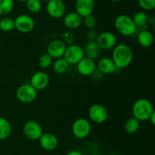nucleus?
Instances as JSON below:
<instances>
[{"label":"nucleus","mask_w":155,"mask_h":155,"mask_svg":"<svg viewBox=\"0 0 155 155\" xmlns=\"http://www.w3.org/2000/svg\"><path fill=\"white\" fill-rule=\"evenodd\" d=\"M111 59L117 68H125L133 62V52L131 47L127 44H117L113 48Z\"/></svg>","instance_id":"f257e3e1"},{"label":"nucleus","mask_w":155,"mask_h":155,"mask_svg":"<svg viewBox=\"0 0 155 155\" xmlns=\"http://www.w3.org/2000/svg\"><path fill=\"white\" fill-rule=\"evenodd\" d=\"M154 112L152 103L148 99L141 98L136 100L133 105L132 112L134 118L139 121L148 120L151 114Z\"/></svg>","instance_id":"f03ea898"},{"label":"nucleus","mask_w":155,"mask_h":155,"mask_svg":"<svg viewBox=\"0 0 155 155\" xmlns=\"http://www.w3.org/2000/svg\"><path fill=\"white\" fill-rule=\"evenodd\" d=\"M114 27L120 34L125 36L135 34L137 30L132 18L127 15H118L115 19Z\"/></svg>","instance_id":"7ed1b4c3"},{"label":"nucleus","mask_w":155,"mask_h":155,"mask_svg":"<svg viewBox=\"0 0 155 155\" xmlns=\"http://www.w3.org/2000/svg\"><path fill=\"white\" fill-rule=\"evenodd\" d=\"M38 96L36 91L30 84H24L16 90V97L23 103H31L36 100Z\"/></svg>","instance_id":"20e7f679"},{"label":"nucleus","mask_w":155,"mask_h":155,"mask_svg":"<svg viewBox=\"0 0 155 155\" xmlns=\"http://www.w3.org/2000/svg\"><path fill=\"white\" fill-rule=\"evenodd\" d=\"M72 133L79 139H83L89 136L92 129L91 123L87 119L79 118L74 122L72 125Z\"/></svg>","instance_id":"39448f33"},{"label":"nucleus","mask_w":155,"mask_h":155,"mask_svg":"<svg viewBox=\"0 0 155 155\" xmlns=\"http://www.w3.org/2000/svg\"><path fill=\"white\" fill-rule=\"evenodd\" d=\"M85 57L83 48L77 44H71L67 46L63 58L69 65H77L81 59Z\"/></svg>","instance_id":"423d86ee"},{"label":"nucleus","mask_w":155,"mask_h":155,"mask_svg":"<svg viewBox=\"0 0 155 155\" xmlns=\"http://www.w3.org/2000/svg\"><path fill=\"white\" fill-rule=\"evenodd\" d=\"M89 119L96 124L105 122L108 117V112L105 106L99 103L92 104L89 109Z\"/></svg>","instance_id":"0eeeda50"},{"label":"nucleus","mask_w":155,"mask_h":155,"mask_svg":"<svg viewBox=\"0 0 155 155\" xmlns=\"http://www.w3.org/2000/svg\"><path fill=\"white\" fill-rule=\"evenodd\" d=\"M23 132L27 138L31 141H37L43 134L42 126L35 120H29L24 124Z\"/></svg>","instance_id":"6e6552de"},{"label":"nucleus","mask_w":155,"mask_h":155,"mask_svg":"<svg viewBox=\"0 0 155 155\" xmlns=\"http://www.w3.org/2000/svg\"><path fill=\"white\" fill-rule=\"evenodd\" d=\"M15 20V27L18 31L22 33H28L34 29V19L30 15L22 14L16 17Z\"/></svg>","instance_id":"1a4fd4ad"},{"label":"nucleus","mask_w":155,"mask_h":155,"mask_svg":"<svg viewBox=\"0 0 155 155\" xmlns=\"http://www.w3.org/2000/svg\"><path fill=\"white\" fill-rule=\"evenodd\" d=\"M46 12L52 18H61L66 14V5L63 0H50L47 2Z\"/></svg>","instance_id":"9d476101"},{"label":"nucleus","mask_w":155,"mask_h":155,"mask_svg":"<svg viewBox=\"0 0 155 155\" xmlns=\"http://www.w3.org/2000/svg\"><path fill=\"white\" fill-rule=\"evenodd\" d=\"M97 43L101 50H109L113 49L117 45L116 35L110 31H104L98 34L96 38Z\"/></svg>","instance_id":"9b49d317"},{"label":"nucleus","mask_w":155,"mask_h":155,"mask_svg":"<svg viewBox=\"0 0 155 155\" xmlns=\"http://www.w3.org/2000/svg\"><path fill=\"white\" fill-rule=\"evenodd\" d=\"M67 45L62 40L56 39L51 41L47 47V53L52 59H58L63 57Z\"/></svg>","instance_id":"f8f14e48"},{"label":"nucleus","mask_w":155,"mask_h":155,"mask_svg":"<svg viewBox=\"0 0 155 155\" xmlns=\"http://www.w3.org/2000/svg\"><path fill=\"white\" fill-rule=\"evenodd\" d=\"M49 81V76L47 73L44 71H36L30 78V84L36 91H42L48 87Z\"/></svg>","instance_id":"ddd939ff"},{"label":"nucleus","mask_w":155,"mask_h":155,"mask_svg":"<svg viewBox=\"0 0 155 155\" xmlns=\"http://www.w3.org/2000/svg\"><path fill=\"white\" fill-rule=\"evenodd\" d=\"M95 0H76L75 12L82 18L92 15L95 10Z\"/></svg>","instance_id":"4468645a"},{"label":"nucleus","mask_w":155,"mask_h":155,"mask_svg":"<svg viewBox=\"0 0 155 155\" xmlns=\"http://www.w3.org/2000/svg\"><path fill=\"white\" fill-rule=\"evenodd\" d=\"M96 66L95 60L85 56L77 64V69L81 75L89 76L95 72Z\"/></svg>","instance_id":"2eb2a0df"},{"label":"nucleus","mask_w":155,"mask_h":155,"mask_svg":"<svg viewBox=\"0 0 155 155\" xmlns=\"http://www.w3.org/2000/svg\"><path fill=\"white\" fill-rule=\"evenodd\" d=\"M40 146L45 150L51 151L57 148L58 146V139L57 137L50 132L43 133L39 139Z\"/></svg>","instance_id":"dca6fc26"},{"label":"nucleus","mask_w":155,"mask_h":155,"mask_svg":"<svg viewBox=\"0 0 155 155\" xmlns=\"http://www.w3.org/2000/svg\"><path fill=\"white\" fill-rule=\"evenodd\" d=\"M64 24L69 29H77L83 24V18L76 12H71L65 14Z\"/></svg>","instance_id":"f3484780"},{"label":"nucleus","mask_w":155,"mask_h":155,"mask_svg":"<svg viewBox=\"0 0 155 155\" xmlns=\"http://www.w3.org/2000/svg\"><path fill=\"white\" fill-rule=\"evenodd\" d=\"M83 50H84L85 56L91 59H93V60H95V59L99 58L101 52V49L100 48V46L95 40L88 41L85 44Z\"/></svg>","instance_id":"a211bd4d"},{"label":"nucleus","mask_w":155,"mask_h":155,"mask_svg":"<svg viewBox=\"0 0 155 155\" xmlns=\"http://www.w3.org/2000/svg\"><path fill=\"white\" fill-rule=\"evenodd\" d=\"M97 66L101 73L105 74H113L117 69L114 61L110 57L101 58L98 61Z\"/></svg>","instance_id":"6ab92c4d"},{"label":"nucleus","mask_w":155,"mask_h":155,"mask_svg":"<svg viewBox=\"0 0 155 155\" xmlns=\"http://www.w3.org/2000/svg\"><path fill=\"white\" fill-rule=\"evenodd\" d=\"M137 40L139 45L145 48L150 47L154 42V35L150 30L144 29L138 34Z\"/></svg>","instance_id":"aec40b11"},{"label":"nucleus","mask_w":155,"mask_h":155,"mask_svg":"<svg viewBox=\"0 0 155 155\" xmlns=\"http://www.w3.org/2000/svg\"><path fill=\"white\" fill-rule=\"evenodd\" d=\"M12 133V126L8 120L0 116V140H5Z\"/></svg>","instance_id":"412c9836"},{"label":"nucleus","mask_w":155,"mask_h":155,"mask_svg":"<svg viewBox=\"0 0 155 155\" xmlns=\"http://www.w3.org/2000/svg\"><path fill=\"white\" fill-rule=\"evenodd\" d=\"M140 128V121L134 117H131L127 119L124 123V129L128 134H136Z\"/></svg>","instance_id":"4be33fe9"},{"label":"nucleus","mask_w":155,"mask_h":155,"mask_svg":"<svg viewBox=\"0 0 155 155\" xmlns=\"http://www.w3.org/2000/svg\"><path fill=\"white\" fill-rule=\"evenodd\" d=\"M69 63L63 57L56 59L55 61L52 63L53 70L54 72L60 74L66 72L69 68Z\"/></svg>","instance_id":"5701e85b"},{"label":"nucleus","mask_w":155,"mask_h":155,"mask_svg":"<svg viewBox=\"0 0 155 155\" xmlns=\"http://www.w3.org/2000/svg\"><path fill=\"white\" fill-rule=\"evenodd\" d=\"M132 19H133L136 27H143L145 26H148V15H147L146 12H143V11L136 12L133 15Z\"/></svg>","instance_id":"b1692460"},{"label":"nucleus","mask_w":155,"mask_h":155,"mask_svg":"<svg viewBox=\"0 0 155 155\" xmlns=\"http://www.w3.org/2000/svg\"><path fill=\"white\" fill-rule=\"evenodd\" d=\"M15 29V20L10 17H3L0 20V30L3 32H11Z\"/></svg>","instance_id":"393cba45"},{"label":"nucleus","mask_w":155,"mask_h":155,"mask_svg":"<svg viewBox=\"0 0 155 155\" xmlns=\"http://www.w3.org/2000/svg\"><path fill=\"white\" fill-rule=\"evenodd\" d=\"M14 9V0H0V15L6 16Z\"/></svg>","instance_id":"a878e982"},{"label":"nucleus","mask_w":155,"mask_h":155,"mask_svg":"<svg viewBox=\"0 0 155 155\" xmlns=\"http://www.w3.org/2000/svg\"><path fill=\"white\" fill-rule=\"evenodd\" d=\"M26 7L31 13H39L42 10V2L40 0H27L26 2Z\"/></svg>","instance_id":"bb28decb"},{"label":"nucleus","mask_w":155,"mask_h":155,"mask_svg":"<svg viewBox=\"0 0 155 155\" xmlns=\"http://www.w3.org/2000/svg\"><path fill=\"white\" fill-rule=\"evenodd\" d=\"M53 63V59L48 54V53H45L42 54L40 57L39 58L38 60V65L42 69H45V68H48L50 66H51Z\"/></svg>","instance_id":"cd10ccee"},{"label":"nucleus","mask_w":155,"mask_h":155,"mask_svg":"<svg viewBox=\"0 0 155 155\" xmlns=\"http://www.w3.org/2000/svg\"><path fill=\"white\" fill-rule=\"evenodd\" d=\"M83 24L88 29H94L97 25V19L92 14L83 18Z\"/></svg>","instance_id":"c85d7f7f"},{"label":"nucleus","mask_w":155,"mask_h":155,"mask_svg":"<svg viewBox=\"0 0 155 155\" xmlns=\"http://www.w3.org/2000/svg\"><path fill=\"white\" fill-rule=\"evenodd\" d=\"M138 4L145 11H152L155 9V0H138Z\"/></svg>","instance_id":"c756f323"},{"label":"nucleus","mask_w":155,"mask_h":155,"mask_svg":"<svg viewBox=\"0 0 155 155\" xmlns=\"http://www.w3.org/2000/svg\"><path fill=\"white\" fill-rule=\"evenodd\" d=\"M97 36H98V33L94 29H89L86 31V38L89 40V41L96 40Z\"/></svg>","instance_id":"7c9ffc66"},{"label":"nucleus","mask_w":155,"mask_h":155,"mask_svg":"<svg viewBox=\"0 0 155 155\" xmlns=\"http://www.w3.org/2000/svg\"><path fill=\"white\" fill-rule=\"evenodd\" d=\"M62 37H63V40H62L66 43H72L73 40H74V36H73L72 33L71 32L66 31L65 33H63L62 35Z\"/></svg>","instance_id":"2f4dec72"},{"label":"nucleus","mask_w":155,"mask_h":155,"mask_svg":"<svg viewBox=\"0 0 155 155\" xmlns=\"http://www.w3.org/2000/svg\"><path fill=\"white\" fill-rule=\"evenodd\" d=\"M66 155H84L82 152H80V150H71V151L68 152L66 153Z\"/></svg>","instance_id":"473e14b6"},{"label":"nucleus","mask_w":155,"mask_h":155,"mask_svg":"<svg viewBox=\"0 0 155 155\" xmlns=\"http://www.w3.org/2000/svg\"><path fill=\"white\" fill-rule=\"evenodd\" d=\"M148 120L151 122V123L153 125V126H154L155 125V111L153 112L152 114H151V115L150 116V118L148 119Z\"/></svg>","instance_id":"72a5a7b5"},{"label":"nucleus","mask_w":155,"mask_h":155,"mask_svg":"<svg viewBox=\"0 0 155 155\" xmlns=\"http://www.w3.org/2000/svg\"><path fill=\"white\" fill-rule=\"evenodd\" d=\"M155 23V18L153 15H151V16H148V24H152L154 25Z\"/></svg>","instance_id":"f704fd0d"},{"label":"nucleus","mask_w":155,"mask_h":155,"mask_svg":"<svg viewBox=\"0 0 155 155\" xmlns=\"http://www.w3.org/2000/svg\"><path fill=\"white\" fill-rule=\"evenodd\" d=\"M110 2H119L120 0H110Z\"/></svg>","instance_id":"c9c22d12"},{"label":"nucleus","mask_w":155,"mask_h":155,"mask_svg":"<svg viewBox=\"0 0 155 155\" xmlns=\"http://www.w3.org/2000/svg\"><path fill=\"white\" fill-rule=\"evenodd\" d=\"M41 2H49L50 0H40Z\"/></svg>","instance_id":"e433bc0d"},{"label":"nucleus","mask_w":155,"mask_h":155,"mask_svg":"<svg viewBox=\"0 0 155 155\" xmlns=\"http://www.w3.org/2000/svg\"><path fill=\"white\" fill-rule=\"evenodd\" d=\"M18 1H19V2H27V0H18Z\"/></svg>","instance_id":"4c0bfd02"},{"label":"nucleus","mask_w":155,"mask_h":155,"mask_svg":"<svg viewBox=\"0 0 155 155\" xmlns=\"http://www.w3.org/2000/svg\"><path fill=\"white\" fill-rule=\"evenodd\" d=\"M89 155H101V154H100V153H91V154Z\"/></svg>","instance_id":"58836bf2"}]
</instances>
